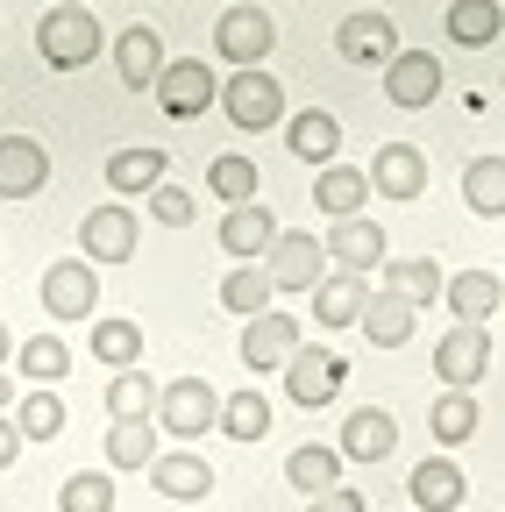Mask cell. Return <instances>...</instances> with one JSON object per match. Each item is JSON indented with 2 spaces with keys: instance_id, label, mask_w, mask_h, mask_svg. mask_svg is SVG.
<instances>
[{
  "instance_id": "obj_1",
  "label": "cell",
  "mask_w": 505,
  "mask_h": 512,
  "mask_svg": "<svg viewBox=\"0 0 505 512\" xmlns=\"http://www.w3.org/2000/svg\"><path fill=\"white\" fill-rule=\"evenodd\" d=\"M257 271L271 278V292H313L328 278V249H321V235H306V228H278Z\"/></svg>"
},
{
  "instance_id": "obj_2",
  "label": "cell",
  "mask_w": 505,
  "mask_h": 512,
  "mask_svg": "<svg viewBox=\"0 0 505 512\" xmlns=\"http://www.w3.org/2000/svg\"><path fill=\"white\" fill-rule=\"evenodd\" d=\"M164 434H178V441H200L207 427H221V392L207 377H171L164 392H157V413H150Z\"/></svg>"
},
{
  "instance_id": "obj_3",
  "label": "cell",
  "mask_w": 505,
  "mask_h": 512,
  "mask_svg": "<svg viewBox=\"0 0 505 512\" xmlns=\"http://www.w3.org/2000/svg\"><path fill=\"white\" fill-rule=\"evenodd\" d=\"M221 114L242 128V136L278 128V121H285V86L264 72V64H257V72H228V79H221Z\"/></svg>"
},
{
  "instance_id": "obj_4",
  "label": "cell",
  "mask_w": 505,
  "mask_h": 512,
  "mask_svg": "<svg viewBox=\"0 0 505 512\" xmlns=\"http://www.w3.org/2000/svg\"><path fill=\"white\" fill-rule=\"evenodd\" d=\"M36 50H43V64H57V72L93 64V57H100V22H93V8H50L43 29H36Z\"/></svg>"
},
{
  "instance_id": "obj_5",
  "label": "cell",
  "mask_w": 505,
  "mask_h": 512,
  "mask_svg": "<svg viewBox=\"0 0 505 512\" xmlns=\"http://www.w3.org/2000/svg\"><path fill=\"white\" fill-rule=\"evenodd\" d=\"M271 43H278V22H271V8H249V0H235V8L214 22V50L235 64V72H257V64L271 57Z\"/></svg>"
},
{
  "instance_id": "obj_6",
  "label": "cell",
  "mask_w": 505,
  "mask_h": 512,
  "mask_svg": "<svg viewBox=\"0 0 505 512\" xmlns=\"http://www.w3.org/2000/svg\"><path fill=\"white\" fill-rule=\"evenodd\" d=\"M43 313L50 320H100V271L86 256H57L43 271Z\"/></svg>"
},
{
  "instance_id": "obj_7",
  "label": "cell",
  "mask_w": 505,
  "mask_h": 512,
  "mask_svg": "<svg viewBox=\"0 0 505 512\" xmlns=\"http://www.w3.org/2000/svg\"><path fill=\"white\" fill-rule=\"evenodd\" d=\"M157 107L171 114V121H193V114H207L214 107V93H221V79H214V64H200V57H171L164 72H157Z\"/></svg>"
},
{
  "instance_id": "obj_8",
  "label": "cell",
  "mask_w": 505,
  "mask_h": 512,
  "mask_svg": "<svg viewBox=\"0 0 505 512\" xmlns=\"http://www.w3.org/2000/svg\"><path fill=\"white\" fill-rule=\"evenodd\" d=\"M342 377H349V363H342L335 349L299 342V349L285 356V399H292V406H328V399L342 392Z\"/></svg>"
},
{
  "instance_id": "obj_9",
  "label": "cell",
  "mask_w": 505,
  "mask_h": 512,
  "mask_svg": "<svg viewBox=\"0 0 505 512\" xmlns=\"http://www.w3.org/2000/svg\"><path fill=\"white\" fill-rule=\"evenodd\" d=\"M491 370V335L484 328H449L434 342V377H441V392H477Z\"/></svg>"
},
{
  "instance_id": "obj_10",
  "label": "cell",
  "mask_w": 505,
  "mask_h": 512,
  "mask_svg": "<svg viewBox=\"0 0 505 512\" xmlns=\"http://www.w3.org/2000/svg\"><path fill=\"white\" fill-rule=\"evenodd\" d=\"M79 256H86V264H93V256H100V264H129V256H136V214L121 200H100L79 221Z\"/></svg>"
},
{
  "instance_id": "obj_11",
  "label": "cell",
  "mask_w": 505,
  "mask_h": 512,
  "mask_svg": "<svg viewBox=\"0 0 505 512\" xmlns=\"http://www.w3.org/2000/svg\"><path fill=\"white\" fill-rule=\"evenodd\" d=\"M328 271H349V278H370V271H385V228H377V221H335L328 228Z\"/></svg>"
},
{
  "instance_id": "obj_12",
  "label": "cell",
  "mask_w": 505,
  "mask_h": 512,
  "mask_svg": "<svg viewBox=\"0 0 505 512\" xmlns=\"http://www.w3.org/2000/svg\"><path fill=\"white\" fill-rule=\"evenodd\" d=\"M171 178V157H164V143H121L114 157H107V185L121 192V200H150V192Z\"/></svg>"
},
{
  "instance_id": "obj_13",
  "label": "cell",
  "mask_w": 505,
  "mask_h": 512,
  "mask_svg": "<svg viewBox=\"0 0 505 512\" xmlns=\"http://www.w3.org/2000/svg\"><path fill=\"white\" fill-rule=\"evenodd\" d=\"M299 349V313H257L242 328V370H285V356Z\"/></svg>"
},
{
  "instance_id": "obj_14",
  "label": "cell",
  "mask_w": 505,
  "mask_h": 512,
  "mask_svg": "<svg viewBox=\"0 0 505 512\" xmlns=\"http://www.w3.org/2000/svg\"><path fill=\"white\" fill-rule=\"evenodd\" d=\"M335 50H342L349 64H392V57H399V29H392V15L356 8V15H342V29H335Z\"/></svg>"
},
{
  "instance_id": "obj_15",
  "label": "cell",
  "mask_w": 505,
  "mask_h": 512,
  "mask_svg": "<svg viewBox=\"0 0 505 512\" xmlns=\"http://www.w3.org/2000/svg\"><path fill=\"white\" fill-rule=\"evenodd\" d=\"M363 178H370V192H385V200H420L427 192V157L413 143H377Z\"/></svg>"
},
{
  "instance_id": "obj_16",
  "label": "cell",
  "mask_w": 505,
  "mask_h": 512,
  "mask_svg": "<svg viewBox=\"0 0 505 512\" xmlns=\"http://www.w3.org/2000/svg\"><path fill=\"white\" fill-rule=\"evenodd\" d=\"M285 150L306 157L313 171H321V164H342V121H335L328 107H299V114H285Z\"/></svg>"
},
{
  "instance_id": "obj_17",
  "label": "cell",
  "mask_w": 505,
  "mask_h": 512,
  "mask_svg": "<svg viewBox=\"0 0 505 512\" xmlns=\"http://www.w3.org/2000/svg\"><path fill=\"white\" fill-rule=\"evenodd\" d=\"M342 463H385L392 448H399V420L385 413V406H356L349 420H342Z\"/></svg>"
},
{
  "instance_id": "obj_18",
  "label": "cell",
  "mask_w": 505,
  "mask_h": 512,
  "mask_svg": "<svg viewBox=\"0 0 505 512\" xmlns=\"http://www.w3.org/2000/svg\"><path fill=\"white\" fill-rule=\"evenodd\" d=\"M50 185V157L36 136H0V200H36Z\"/></svg>"
},
{
  "instance_id": "obj_19",
  "label": "cell",
  "mask_w": 505,
  "mask_h": 512,
  "mask_svg": "<svg viewBox=\"0 0 505 512\" xmlns=\"http://www.w3.org/2000/svg\"><path fill=\"white\" fill-rule=\"evenodd\" d=\"M441 93V57L434 50H399L385 64V100L392 107H427Z\"/></svg>"
},
{
  "instance_id": "obj_20",
  "label": "cell",
  "mask_w": 505,
  "mask_h": 512,
  "mask_svg": "<svg viewBox=\"0 0 505 512\" xmlns=\"http://www.w3.org/2000/svg\"><path fill=\"white\" fill-rule=\"evenodd\" d=\"M306 299H313V320H321V328H356V320H363V306H370V278L328 271V278L313 285Z\"/></svg>"
},
{
  "instance_id": "obj_21",
  "label": "cell",
  "mask_w": 505,
  "mask_h": 512,
  "mask_svg": "<svg viewBox=\"0 0 505 512\" xmlns=\"http://www.w3.org/2000/svg\"><path fill=\"white\" fill-rule=\"evenodd\" d=\"M363 200H370V178L356 164H321L313 171V207H321L328 221H356Z\"/></svg>"
},
{
  "instance_id": "obj_22",
  "label": "cell",
  "mask_w": 505,
  "mask_h": 512,
  "mask_svg": "<svg viewBox=\"0 0 505 512\" xmlns=\"http://www.w3.org/2000/svg\"><path fill=\"white\" fill-rule=\"evenodd\" d=\"M441 299H449V313H456V328H484V320L505 306V285L491 278V271H456L449 285H441Z\"/></svg>"
},
{
  "instance_id": "obj_23",
  "label": "cell",
  "mask_w": 505,
  "mask_h": 512,
  "mask_svg": "<svg viewBox=\"0 0 505 512\" xmlns=\"http://www.w3.org/2000/svg\"><path fill=\"white\" fill-rule=\"evenodd\" d=\"M406 491H413V512H463V470L449 463V456H427L413 477H406Z\"/></svg>"
},
{
  "instance_id": "obj_24",
  "label": "cell",
  "mask_w": 505,
  "mask_h": 512,
  "mask_svg": "<svg viewBox=\"0 0 505 512\" xmlns=\"http://www.w3.org/2000/svg\"><path fill=\"white\" fill-rule=\"evenodd\" d=\"M441 285H449V278H441L434 256H385V292H392V299H406L413 313H420V306H434V299H441Z\"/></svg>"
},
{
  "instance_id": "obj_25",
  "label": "cell",
  "mask_w": 505,
  "mask_h": 512,
  "mask_svg": "<svg viewBox=\"0 0 505 512\" xmlns=\"http://www.w3.org/2000/svg\"><path fill=\"white\" fill-rule=\"evenodd\" d=\"M150 477H157V491H164L171 505H193V498H207V491H214V470L193 456V448H171V456H157V463H150Z\"/></svg>"
},
{
  "instance_id": "obj_26",
  "label": "cell",
  "mask_w": 505,
  "mask_h": 512,
  "mask_svg": "<svg viewBox=\"0 0 505 512\" xmlns=\"http://www.w3.org/2000/svg\"><path fill=\"white\" fill-rule=\"evenodd\" d=\"M271 235H278V221H271L264 200H249V207H228V214H221V249L242 256V264H249V256H264Z\"/></svg>"
},
{
  "instance_id": "obj_27",
  "label": "cell",
  "mask_w": 505,
  "mask_h": 512,
  "mask_svg": "<svg viewBox=\"0 0 505 512\" xmlns=\"http://www.w3.org/2000/svg\"><path fill=\"white\" fill-rule=\"evenodd\" d=\"M164 43H157V29H121L114 36V72H121V86H157V72H164Z\"/></svg>"
},
{
  "instance_id": "obj_28",
  "label": "cell",
  "mask_w": 505,
  "mask_h": 512,
  "mask_svg": "<svg viewBox=\"0 0 505 512\" xmlns=\"http://www.w3.org/2000/svg\"><path fill=\"white\" fill-rule=\"evenodd\" d=\"M285 484H299L306 498H321L342 484V448H321V441H299L285 456Z\"/></svg>"
},
{
  "instance_id": "obj_29",
  "label": "cell",
  "mask_w": 505,
  "mask_h": 512,
  "mask_svg": "<svg viewBox=\"0 0 505 512\" xmlns=\"http://www.w3.org/2000/svg\"><path fill=\"white\" fill-rule=\"evenodd\" d=\"M93 363L136 370V363H143V328H136V320H121V313H100V320H93Z\"/></svg>"
},
{
  "instance_id": "obj_30",
  "label": "cell",
  "mask_w": 505,
  "mask_h": 512,
  "mask_svg": "<svg viewBox=\"0 0 505 512\" xmlns=\"http://www.w3.org/2000/svg\"><path fill=\"white\" fill-rule=\"evenodd\" d=\"M356 328H363L377 349H406V342H413V306L392 299V292H370V306H363Z\"/></svg>"
},
{
  "instance_id": "obj_31",
  "label": "cell",
  "mask_w": 505,
  "mask_h": 512,
  "mask_svg": "<svg viewBox=\"0 0 505 512\" xmlns=\"http://www.w3.org/2000/svg\"><path fill=\"white\" fill-rule=\"evenodd\" d=\"M427 427H434V441H441V448H463V441L484 427L477 392H441V399H434V413H427Z\"/></svg>"
},
{
  "instance_id": "obj_32",
  "label": "cell",
  "mask_w": 505,
  "mask_h": 512,
  "mask_svg": "<svg viewBox=\"0 0 505 512\" xmlns=\"http://www.w3.org/2000/svg\"><path fill=\"white\" fill-rule=\"evenodd\" d=\"M221 434L228 441H264L271 434V399L257 392V384H242V392L221 399Z\"/></svg>"
},
{
  "instance_id": "obj_33",
  "label": "cell",
  "mask_w": 505,
  "mask_h": 512,
  "mask_svg": "<svg viewBox=\"0 0 505 512\" xmlns=\"http://www.w3.org/2000/svg\"><path fill=\"white\" fill-rule=\"evenodd\" d=\"M107 463L114 470H150L157 463V420H114L107 427Z\"/></svg>"
},
{
  "instance_id": "obj_34",
  "label": "cell",
  "mask_w": 505,
  "mask_h": 512,
  "mask_svg": "<svg viewBox=\"0 0 505 512\" xmlns=\"http://www.w3.org/2000/svg\"><path fill=\"white\" fill-rule=\"evenodd\" d=\"M15 370L29 384H57V377L72 370V342L65 335H29V342H15Z\"/></svg>"
},
{
  "instance_id": "obj_35",
  "label": "cell",
  "mask_w": 505,
  "mask_h": 512,
  "mask_svg": "<svg viewBox=\"0 0 505 512\" xmlns=\"http://www.w3.org/2000/svg\"><path fill=\"white\" fill-rule=\"evenodd\" d=\"M107 413L114 420H150L157 413V377L150 370H114L107 377Z\"/></svg>"
},
{
  "instance_id": "obj_36",
  "label": "cell",
  "mask_w": 505,
  "mask_h": 512,
  "mask_svg": "<svg viewBox=\"0 0 505 512\" xmlns=\"http://www.w3.org/2000/svg\"><path fill=\"white\" fill-rule=\"evenodd\" d=\"M15 427H22V441H57L65 434V399L50 392V384H36L29 399H15V413H8Z\"/></svg>"
},
{
  "instance_id": "obj_37",
  "label": "cell",
  "mask_w": 505,
  "mask_h": 512,
  "mask_svg": "<svg viewBox=\"0 0 505 512\" xmlns=\"http://www.w3.org/2000/svg\"><path fill=\"white\" fill-rule=\"evenodd\" d=\"M498 29H505V8H498V0H449V36H456L463 50H484Z\"/></svg>"
},
{
  "instance_id": "obj_38",
  "label": "cell",
  "mask_w": 505,
  "mask_h": 512,
  "mask_svg": "<svg viewBox=\"0 0 505 512\" xmlns=\"http://www.w3.org/2000/svg\"><path fill=\"white\" fill-rule=\"evenodd\" d=\"M463 200H470L484 221L505 214V157H470V164H463Z\"/></svg>"
},
{
  "instance_id": "obj_39",
  "label": "cell",
  "mask_w": 505,
  "mask_h": 512,
  "mask_svg": "<svg viewBox=\"0 0 505 512\" xmlns=\"http://www.w3.org/2000/svg\"><path fill=\"white\" fill-rule=\"evenodd\" d=\"M221 306H228V313H249V320L271 313V278H264L257 264H235V271L221 278Z\"/></svg>"
},
{
  "instance_id": "obj_40",
  "label": "cell",
  "mask_w": 505,
  "mask_h": 512,
  "mask_svg": "<svg viewBox=\"0 0 505 512\" xmlns=\"http://www.w3.org/2000/svg\"><path fill=\"white\" fill-rule=\"evenodd\" d=\"M207 192L228 200V207H249V200H257V164H249V157H214L207 164Z\"/></svg>"
},
{
  "instance_id": "obj_41",
  "label": "cell",
  "mask_w": 505,
  "mask_h": 512,
  "mask_svg": "<svg viewBox=\"0 0 505 512\" xmlns=\"http://www.w3.org/2000/svg\"><path fill=\"white\" fill-rule=\"evenodd\" d=\"M57 512H114V484L100 470H79L57 484Z\"/></svg>"
},
{
  "instance_id": "obj_42",
  "label": "cell",
  "mask_w": 505,
  "mask_h": 512,
  "mask_svg": "<svg viewBox=\"0 0 505 512\" xmlns=\"http://www.w3.org/2000/svg\"><path fill=\"white\" fill-rule=\"evenodd\" d=\"M150 214H157L164 228H185V221H193V192H185V185H171V178H164V185L150 192Z\"/></svg>"
},
{
  "instance_id": "obj_43",
  "label": "cell",
  "mask_w": 505,
  "mask_h": 512,
  "mask_svg": "<svg viewBox=\"0 0 505 512\" xmlns=\"http://www.w3.org/2000/svg\"><path fill=\"white\" fill-rule=\"evenodd\" d=\"M306 512H363V491H356V484H335V491H321V498H306Z\"/></svg>"
},
{
  "instance_id": "obj_44",
  "label": "cell",
  "mask_w": 505,
  "mask_h": 512,
  "mask_svg": "<svg viewBox=\"0 0 505 512\" xmlns=\"http://www.w3.org/2000/svg\"><path fill=\"white\" fill-rule=\"evenodd\" d=\"M15 456H22V427H15V420H0V470H8Z\"/></svg>"
},
{
  "instance_id": "obj_45",
  "label": "cell",
  "mask_w": 505,
  "mask_h": 512,
  "mask_svg": "<svg viewBox=\"0 0 505 512\" xmlns=\"http://www.w3.org/2000/svg\"><path fill=\"white\" fill-rule=\"evenodd\" d=\"M15 363V335H8V320H0V370Z\"/></svg>"
},
{
  "instance_id": "obj_46",
  "label": "cell",
  "mask_w": 505,
  "mask_h": 512,
  "mask_svg": "<svg viewBox=\"0 0 505 512\" xmlns=\"http://www.w3.org/2000/svg\"><path fill=\"white\" fill-rule=\"evenodd\" d=\"M50 8H86V0H50Z\"/></svg>"
},
{
  "instance_id": "obj_47",
  "label": "cell",
  "mask_w": 505,
  "mask_h": 512,
  "mask_svg": "<svg viewBox=\"0 0 505 512\" xmlns=\"http://www.w3.org/2000/svg\"><path fill=\"white\" fill-rule=\"evenodd\" d=\"M498 313H505V306H498Z\"/></svg>"
}]
</instances>
